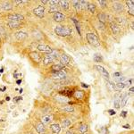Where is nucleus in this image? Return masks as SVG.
Instances as JSON below:
<instances>
[{"label": "nucleus", "mask_w": 134, "mask_h": 134, "mask_svg": "<svg viewBox=\"0 0 134 134\" xmlns=\"http://www.w3.org/2000/svg\"><path fill=\"white\" fill-rule=\"evenodd\" d=\"M5 89H6V88H5V87H3V88H1V90H5Z\"/></svg>", "instance_id": "nucleus-49"}, {"label": "nucleus", "mask_w": 134, "mask_h": 134, "mask_svg": "<svg viewBox=\"0 0 134 134\" xmlns=\"http://www.w3.org/2000/svg\"><path fill=\"white\" fill-rule=\"evenodd\" d=\"M128 99H129V97H128V96L123 97V98H122L121 103H120V106H122V107H123V106H126V104H127V102H128Z\"/></svg>", "instance_id": "nucleus-28"}, {"label": "nucleus", "mask_w": 134, "mask_h": 134, "mask_svg": "<svg viewBox=\"0 0 134 134\" xmlns=\"http://www.w3.org/2000/svg\"><path fill=\"white\" fill-rule=\"evenodd\" d=\"M72 20H73V23H74L75 26H76V29H77V30H78L79 34H81V30H80V26H79V23H78V22H77V21L75 20V19H72Z\"/></svg>", "instance_id": "nucleus-35"}, {"label": "nucleus", "mask_w": 134, "mask_h": 134, "mask_svg": "<svg viewBox=\"0 0 134 134\" xmlns=\"http://www.w3.org/2000/svg\"><path fill=\"white\" fill-rule=\"evenodd\" d=\"M64 68H65V65H63L61 63H57V64H55V65H52L51 66H50L49 70L51 71V73H56V72L62 71Z\"/></svg>", "instance_id": "nucleus-12"}, {"label": "nucleus", "mask_w": 134, "mask_h": 134, "mask_svg": "<svg viewBox=\"0 0 134 134\" xmlns=\"http://www.w3.org/2000/svg\"><path fill=\"white\" fill-rule=\"evenodd\" d=\"M126 115H127V111H123L121 113V116L123 117H126Z\"/></svg>", "instance_id": "nucleus-43"}, {"label": "nucleus", "mask_w": 134, "mask_h": 134, "mask_svg": "<svg viewBox=\"0 0 134 134\" xmlns=\"http://www.w3.org/2000/svg\"><path fill=\"white\" fill-rule=\"evenodd\" d=\"M115 86L117 87L118 89H123V88H125L126 87V85H125V83L124 82H117V84H116Z\"/></svg>", "instance_id": "nucleus-34"}, {"label": "nucleus", "mask_w": 134, "mask_h": 134, "mask_svg": "<svg viewBox=\"0 0 134 134\" xmlns=\"http://www.w3.org/2000/svg\"><path fill=\"white\" fill-rule=\"evenodd\" d=\"M5 100H6V101H9V100H10V98H9V97H6V98H5Z\"/></svg>", "instance_id": "nucleus-50"}, {"label": "nucleus", "mask_w": 134, "mask_h": 134, "mask_svg": "<svg viewBox=\"0 0 134 134\" xmlns=\"http://www.w3.org/2000/svg\"><path fill=\"white\" fill-rule=\"evenodd\" d=\"M87 40L92 46H98L100 45V42L98 40V38L94 33H88L87 34Z\"/></svg>", "instance_id": "nucleus-4"}, {"label": "nucleus", "mask_w": 134, "mask_h": 134, "mask_svg": "<svg viewBox=\"0 0 134 134\" xmlns=\"http://www.w3.org/2000/svg\"><path fill=\"white\" fill-rule=\"evenodd\" d=\"M38 50L40 52H43L45 54H51L53 51V48L51 46H48L46 45H38Z\"/></svg>", "instance_id": "nucleus-9"}, {"label": "nucleus", "mask_w": 134, "mask_h": 134, "mask_svg": "<svg viewBox=\"0 0 134 134\" xmlns=\"http://www.w3.org/2000/svg\"><path fill=\"white\" fill-rule=\"evenodd\" d=\"M120 76H122V73H114V77H115V78L120 77Z\"/></svg>", "instance_id": "nucleus-42"}, {"label": "nucleus", "mask_w": 134, "mask_h": 134, "mask_svg": "<svg viewBox=\"0 0 134 134\" xmlns=\"http://www.w3.org/2000/svg\"><path fill=\"white\" fill-rule=\"evenodd\" d=\"M125 80V78L123 76H120V77H117V78H115V81H117V82H123V81Z\"/></svg>", "instance_id": "nucleus-38"}, {"label": "nucleus", "mask_w": 134, "mask_h": 134, "mask_svg": "<svg viewBox=\"0 0 134 134\" xmlns=\"http://www.w3.org/2000/svg\"><path fill=\"white\" fill-rule=\"evenodd\" d=\"M94 61L96 62V63H100V62L102 61V56L99 55H96L94 56Z\"/></svg>", "instance_id": "nucleus-33"}, {"label": "nucleus", "mask_w": 134, "mask_h": 134, "mask_svg": "<svg viewBox=\"0 0 134 134\" xmlns=\"http://www.w3.org/2000/svg\"><path fill=\"white\" fill-rule=\"evenodd\" d=\"M98 19H99L100 22L105 23L106 21V15L104 14V13H99V14H98Z\"/></svg>", "instance_id": "nucleus-32"}, {"label": "nucleus", "mask_w": 134, "mask_h": 134, "mask_svg": "<svg viewBox=\"0 0 134 134\" xmlns=\"http://www.w3.org/2000/svg\"><path fill=\"white\" fill-rule=\"evenodd\" d=\"M65 77H66V73L64 71H59L51 73V78H53L54 80H64L65 79Z\"/></svg>", "instance_id": "nucleus-7"}, {"label": "nucleus", "mask_w": 134, "mask_h": 134, "mask_svg": "<svg viewBox=\"0 0 134 134\" xmlns=\"http://www.w3.org/2000/svg\"><path fill=\"white\" fill-rule=\"evenodd\" d=\"M73 97L75 98V99L81 100V99H83V98H85V92L83 90H76V91L73 92Z\"/></svg>", "instance_id": "nucleus-15"}, {"label": "nucleus", "mask_w": 134, "mask_h": 134, "mask_svg": "<svg viewBox=\"0 0 134 134\" xmlns=\"http://www.w3.org/2000/svg\"><path fill=\"white\" fill-rule=\"evenodd\" d=\"M21 82H22V80H18V81H17V83H18V85H20Z\"/></svg>", "instance_id": "nucleus-48"}, {"label": "nucleus", "mask_w": 134, "mask_h": 134, "mask_svg": "<svg viewBox=\"0 0 134 134\" xmlns=\"http://www.w3.org/2000/svg\"><path fill=\"white\" fill-rule=\"evenodd\" d=\"M108 113H109L110 115H114L116 114V112L114 110H108Z\"/></svg>", "instance_id": "nucleus-40"}, {"label": "nucleus", "mask_w": 134, "mask_h": 134, "mask_svg": "<svg viewBox=\"0 0 134 134\" xmlns=\"http://www.w3.org/2000/svg\"><path fill=\"white\" fill-rule=\"evenodd\" d=\"M33 128L38 134H46V128L40 120L35 119L33 121Z\"/></svg>", "instance_id": "nucleus-2"}, {"label": "nucleus", "mask_w": 134, "mask_h": 134, "mask_svg": "<svg viewBox=\"0 0 134 134\" xmlns=\"http://www.w3.org/2000/svg\"><path fill=\"white\" fill-rule=\"evenodd\" d=\"M50 130H51L52 133L59 134L61 131V125L59 123H53L50 125Z\"/></svg>", "instance_id": "nucleus-16"}, {"label": "nucleus", "mask_w": 134, "mask_h": 134, "mask_svg": "<svg viewBox=\"0 0 134 134\" xmlns=\"http://www.w3.org/2000/svg\"><path fill=\"white\" fill-rule=\"evenodd\" d=\"M114 11H116L117 13H120V12L123 11V5H121V4L115 3L114 5Z\"/></svg>", "instance_id": "nucleus-25"}, {"label": "nucleus", "mask_w": 134, "mask_h": 134, "mask_svg": "<svg viewBox=\"0 0 134 134\" xmlns=\"http://www.w3.org/2000/svg\"><path fill=\"white\" fill-rule=\"evenodd\" d=\"M15 37H16V38L18 40H23L28 37V34H27L26 32L20 31V32H17V33L15 34Z\"/></svg>", "instance_id": "nucleus-20"}, {"label": "nucleus", "mask_w": 134, "mask_h": 134, "mask_svg": "<svg viewBox=\"0 0 134 134\" xmlns=\"http://www.w3.org/2000/svg\"><path fill=\"white\" fill-rule=\"evenodd\" d=\"M56 60V58L55 56H53L51 54H46L44 55V56L42 57V63H43L44 65H51L52 63H54Z\"/></svg>", "instance_id": "nucleus-5"}, {"label": "nucleus", "mask_w": 134, "mask_h": 134, "mask_svg": "<svg viewBox=\"0 0 134 134\" xmlns=\"http://www.w3.org/2000/svg\"><path fill=\"white\" fill-rule=\"evenodd\" d=\"M110 26H111V29L113 30V32H114V34H117L118 32H119V28H118V26L116 24H114V22H111L110 23Z\"/></svg>", "instance_id": "nucleus-26"}, {"label": "nucleus", "mask_w": 134, "mask_h": 134, "mask_svg": "<svg viewBox=\"0 0 134 134\" xmlns=\"http://www.w3.org/2000/svg\"><path fill=\"white\" fill-rule=\"evenodd\" d=\"M7 25H8L9 28L11 29H19L21 28V24L20 22H7Z\"/></svg>", "instance_id": "nucleus-21"}, {"label": "nucleus", "mask_w": 134, "mask_h": 134, "mask_svg": "<svg viewBox=\"0 0 134 134\" xmlns=\"http://www.w3.org/2000/svg\"><path fill=\"white\" fill-rule=\"evenodd\" d=\"M99 4L101 5H102L103 7H106V4H107V3H106V1H99Z\"/></svg>", "instance_id": "nucleus-39"}, {"label": "nucleus", "mask_w": 134, "mask_h": 134, "mask_svg": "<svg viewBox=\"0 0 134 134\" xmlns=\"http://www.w3.org/2000/svg\"><path fill=\"white\" fill-rule=\"evenodd\" d=\"M53 17H54V20H55L56 22H62L65 20V15L63 13H61V12L56 13Z\"/></svg>", "instance_id": "nucleus-13"}, {"label": "nucleus", "mask_w": 134, "mask_h": 134, "mask_svg": "<svg viewBox=\"0 0 134 134\" xmlns=\"http://www.w3.org/2000/svg\"><path fill=\"white\" fill-rule=\"evenodd\" d=\"M73 30L68 26H64V25H57L55 28V32L57 36L61 37H67L72 33Z\"/></svg>", "instance_id": "nucleus-1"}, {"label": "nucleus", "mask_w": 134, "mask_h": 134, "mask_svg": "<svg viewBox=\"0 0 134 134\" xmlns=\"http://www.w3.org/2000/svg\"><path fill=\"white\" fill-rule=\"evenodd\" d=\"M95 68H96L99 73H101V74L103 75V77H104L105 79L109 80V73H108V72L106 71L105 68H103L102 66H100V65H96Z\"/></svg>", "instance_id": "nucleus-14"}, {"label": "nucleus", "mask_w": 134, "mask_h": 134, "mask_svg": "<svg viewBox=\"0 0 134 134\" xmlns=\"http://www.w3.org/2000/svg\"><path fill=\"white\" fill-rule=\"evenodd\" d=\"M72 124V121L69 119V118H65V119L62 120V123H61V126L65 129V128H68L69 126H71Z\"/></svg>", "instance_id": "nucleus-18"}, {"label": "nucleus", "mask_w": 134, "mask_h": 134, "mask_svg": "<svg viewBox=\"0 0 134 134\" xmlns=\"http://www.w3.org/2000/svg\"><path fill=\"white\" fill-rule=\"evenodd\" d=\"M7 19L9 20V22H21L24 20V17L19 13H12V14L7 15Z\"/></svg>", "instance_id": "nucleus-6"}, {"label": "nucleus", "mask_w": 134, "mask_h": 134, "mask_svg": "<svg viewBox=\"0 0 134 134\" xmlns=\"http://www.w3.org/2000/svg\"><path fill=\"white\" fill-rule=\"evenodd\" d=\"M130 92H131V94H132V93L134 92V89H133V87H131V88L130 89Z\"/></svg>", "instance_id": "nucleus-45"}, {"label": "nucleus", "mask_w": 134, "mask_h": 134, "mask_svg": "<svg viewBox=\"0 0 134 134\" xmlns=\"http://www.w3.org/2000/svg\"><path fill=\"white\" fill-rule=\"evenodd\" d=\"M13 100H14V102H17V101L22 100V97H16V98H15Z\"/></svg>", "instance_id": "nucleus-41"}, {"label": "nucleus", "mask_w": 134, "mask_h": 134, "mask_svg": "<svg viewBox=\"0 0 134 134\" xmlns=\"http://www.w3.org/2000/svg\"><path fill=\"white\" fill-rule=\"evenodd\" d=\"M123 127L126 128V129H130V125H124Z\"/></svg>", "instance_id": "nucleus-47"}, {"label": "nucleus", "mask_w": 134, "mask_h": 134, "mask_svg": "<svg viewBox=\"0 0 134 134\" xmlns=\"http://www.w3.org/2000/svg\"><path fill=\"white\" fill-rule=\"evenodd\" d=\"M127 4V6H128V13H130L131 15H133L134 14V2L133 1H127L126 2Z\"/></svg>", "instance_id": "nucleus-17"}, {"label": "nucleus", "mask_w": 134, "mask_h": 134, "mask_svg": "<svg viewBox=\"0 0 134 134\" xmlns=\"http://www.w3.org/2000/svg\"><path fill=\"white\" fill-rule=\"evenodd\" d=\"M72 4L73 5V7L76 9L77 12L81 11V4H80V1H73Z\"/></svg>", "instance_id": "nucleus-27"}, {"label": "nucleus", "mask_w": 134, "mask_h": 134, "mask_svg": "<svg viewBox=\"0 0 134 134\" xmlns=\"http://www.w3.org/2000/svg\"><path fill=\"white\" fill-rule=\"evenodd\" d=\"M44 13H45V6H43V5H38V7L33 9V13L36 16L40 17V18H42L44 16Z\"/></svg>", "instance_id": "nucleus-8"}, {"label": "nucleus", "mask_w": 134, "mask_h": 134, "mask_svg": "<svg viewBox=\"0 0 134 134\" xmlns=\"http://www.w3.org/2000/svg\"><path fill=\"white\" fill-rule=\"evenodd\" d=\"M1 7L3 9H5V10H12V8H13V5H12V4L10 2H1Z\"/></svg>", "instance_id": "nucleus-19"}, {"label": "nucleus", "mask_w": 134, "mask_h": 134, "mask_svg": "<svg viewBox=\"0 0 134 134\" xmlns=\"http://www.w3.org/2000/svg\"><path fill=\"white\" fill-rule=\"evenodd\" d=\"M0 40H1V38H0Z\"/></svg>", "instance_id": "nucleus-52"}, {"label": "nucleus", "mask_w": 134, "mask_h": 134, "mask_svg": "<svg viewBox=\"0 0 134 134\" xmlns=\"http://www.w3.org/2000/svg\"><path fill=\"white\" fill-rule=\"evenodd\" d=\"M82 86H83V87H86V88H87V87H88V85H85L84 83H82Z\"/></svg>", "instance_id": "nucleus-51"}, {"label": "nucleus", "mask_w": 134, "mask_h": 134, "mask_svg": "<svg viewBox=\"0 0 134 134\" xmlns=\"http://www.w3.org/2000/svg\"><path fill=\"white\" fill-rule=\"evenodd\" d=\"M87 9L90 13H95V11H96V5H95V4H89Z\"/></svg>", "instance_id": "nucleus-31"}, {"label": "nucleus", "mask_w": 134, "mask_h": 134, "mask_svg": "<svg viewBox=\"0 0 134 134\" xmlns=\"http://www.w3.org/2000/svg\"><path fill=\"white\" fill-rule=\"evenodd\" d=\"M87 131H88V125L87 124H81L79 127V131L81 134H84L87 132Z\"/></svg>", "instance_id": "nucleus-23"}, {"label": "nucleus", "mask_w": 134, "mask_h": 134, "mask_svg": "<svg viewBox=\"0 0 134 134\" xmlns=\"http://www.w3.org/2000/svg\"><path fill=\"white\" fill-rule=\"evenodd\" d=\"M69 1H59V5H61V7L65 10H67L69 8Z\"/></svg>", "instance_id": "nucleus-24"}, {"label": "nucleus", "mask_w": 134, "mask_h": 134, "mask_svg": "<svg viewBox=\"0 0 134 134\" xmlns=\"http://www.w3.org/2000/svg\"><path fill=\"white\" fill-rule=\"evenodd\" d=\"M62 109H63L64 111L69 112V113H72V112L74 111V107H73V106H64Z\"/></svg>", "instance_id": "nucleus-29"}, {"label": "nucleus", "mask_w": 134, "mask_h": 134, "mask_svg": "<svg viewBox=\"0 0 134 134\" xmlns=\"http://www.w3.org/2000/svg\"><path fill=\"white\" fill-rule=\"evenodd\" d=\"M65 134H74V133H73L72 131H67L66 132H65Z\"/></svg>", "instance_id": "nucleus-44"}, {"label": "nucleus", "mask_w": 134, "mask_h": 134, "mask_svg": "<svg viewBox=\"0 0 134 134\" xmlns=\"http://www.w3.org/2000/svg\"><path fill=\"white\" fill-rule=\"evenodd\" d=\"M48 3V1H42V4H43V5H46Z\"/></svg>", "instance_id": "nucleus-46"}, {"label": "nucleus", "mask_w": 134, "mask_h": 134, "mask_svg": "<svg viewBox=\"0 0 134 134\" xmlns=\"http://www.w3.org/2000/svg\"><path fill=\"white\" fill-rule=\"evenodd\" d=\"M55 98L57 101H59V102H68L69 101V99H68V98L67 97H65V96H63V95H58V96H56L55 97Z\"/></svg>", "instance_id": "nucleus-22"}, {"label": "nucleus", "mask_w": 134, "mask_h": 134, "mask_svg": "<svg viewBox=\"0 0 134 134\" xmlns=\"http://www.w3.org/2000/svg\"><path fill=\"white\" fill-rule=\"evenodd\" d=\"M48 5H50V6L52 5H59V1H55V0H51V1H48Z\"/></svg>", "instance_id": "nucleus-36"}, {"label": "nucleus", "mask_w": 134, "mask_h": 134, "mask_svg": "<svg viewBox=\"0 0 134 134\" xmlns=\"http://www.w3.org/2000/svg\"><path fill=\"white\" fill-rule=\"evenodd\" d=\"M29 57L30 58V60H31L32 63L36 64L37 65H38L42 62V56H40L38 53H37L36 51L30 52V53L29 54Z\"/></svg>", "instance_id": "nucleus-3"}, {"label": "nucleus", "mask_w": 134, "mask_h": 134, "mask_svg": "<svg viewBox=\"0 0 134 134\" xmlns=\"http://www.w3.org/2000/svg\"><path fill=\"white\" fill-rule=\"evenodd\" d=\"M40 123H42L44 125H48V124L51 123L52 122V117L49 114H43L41 117L40 118Z\"/></svg>", "instance_id": "nucleus-11"}, {"label": "nucleus", "mask_w": 134, "mask_h": 134, "mask_svg": "<svg viewBox=\"0 0 134 134\" xmlns=\"http://www.w3.org/2000/svg\"><path fill=\"white\" fill-rule=\"evenodd\" d=\"M59 12V6L58 5H52L49 8V13H58Z\"/></svg>", "instance_id": "nucleus-30"}, {"label": "nucleus", "mask_w": 134, "mask_h": 134, "mask_svg": "<svg viewBox=\"0 0 134 134\" xmlns=\"http://www.w3.org/2000/svg\"><path fill=\"white\" fill-rule=\"evenodd\" d=\"M114 107H115L116 109H119V108H120V100L119 99L114 100Z\"/></svg>", "instance_id": "nucleus-37"}, {"label": "nucleus", "mask_w": 134, "mask_h": 134, "mask_svg": "<svg viewBox=\"0 0 134 134\" xmlns=\"http://www.w3.org/2000/svg\"><path fill=\"white\" fill-rule=\"evenodd\" d=\"M59 59H60V63L63 65H65V66L69 65L70 61H71V57L68 55H66V54H62V55L59 56Z\"/></svg>", "instance_id": "nucleus-10"}]
</instances>
